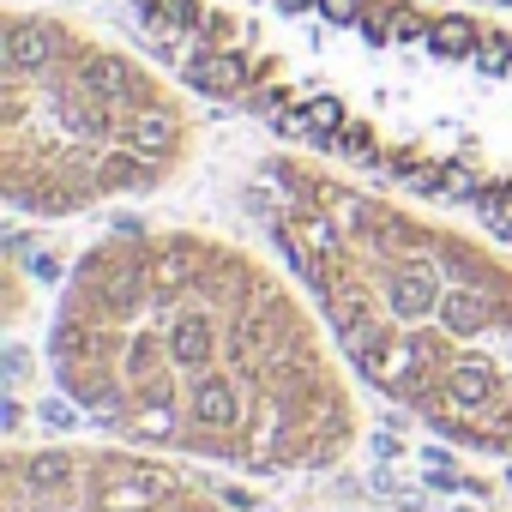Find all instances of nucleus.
Returning <instances> with one entry per match:
<instances>
[{"label": "nucleus", "instance_id": "obj_1", "mask_svg": "<svg viewBox=\"0 0 512 512\" xmlns=\"http://www.w3.org/2000/svg\"><path fill=\"white\" fill-rule=\"evenodd\" d=\"M175 139H181V133H175V115H169V109H157V103H145V109L121 127V145H127V151H139V157H151V163H157V157H169V151H175Z\"/></svg>", "mask_w": 512, "mask_h": 512}, {"label": "nucleus", "instance_id": "obj_2", "mask_svg": "<svg viewBox=\"0 0 512 512\" xmlns=\"http://www.w3.org/2000/svg\"><path fill=\"white\" fill-rule=\"evenodd\" d=\"M386 308H392L398 320L434 314V278H428V272H398V278L386 284Z\"/></svg>", "mask_w": 512, "mask_h": 512}, {"label": "nucleus", "instance_id": "obj_3", "mask_svg": "<svg viewBox=\"0 0 512 512\" xmlns=\"http://www.w3.org/2000/svg\"><path fill=\"white\" fill-rule=\"evenodd\" d=\"M284 115H296L302 121V133H314V139H326V133H344V103L332 97V91H314V97H302L296 109H284Z\"/></svg>", "mask_w": 512, "mask_h": 512}, {"label": "nucleus", "instance_id": "obj_4", "mask_svg": "<svg viewBox=\"0 0 512 512\" xmlns=\"http://www.w3.org/2000/svg\"><path fill=\"white\" fill-rule=\"evenodd\" d=\"M187 404H193V416H199L205 428H229V422H235V392H229V380H217V374H205Z\"/></svg>", "mask_w": 512, "mask_h": 512}, {"label": "nucleus", "instance_id": "obj_5", "mask_svg": "<svg viewBox=\"0 0 512 512\" xmlns=\"http://www.w3.org/2000/svg\"><path fill=\"white\" fill-rule=\"evenodd\" d=\"M440 320H446V332H458V338H464V332H476V326L488 320V308H482L470 290H452V296L440 302Z\"/></svg>", "mask_w": 512, "mask_h": 512}, {"label": "nucleus", "instance_id": "obj_6", "mask_svg": "<svg viewBox=\"0 0 512 512\" xmlns=\"http://www.w3.org/2000/svg\"><path fill=\"white\" fill-rule=\"evenodd\" d=\"M175 362H181V368H205V362H211V332H205V320H181V326H175Z\"/></svg>", "mask_w": 512, "mask_h": 512}, {"label": "nucleus", "instance_id": "obj_7", "mask_svg": "<svg viewBox=\"0 0 512 512\" xmlns=\"http://www.w3.org/2000/svg\"><path fill=\"white\" fill-rule=\"evenodd\" d=\"M488 386H494V380H488V368H482V362L452 368V404H464V410H470V404H482V398H488Z\"/></svg>", "mask_w": 512, "mask_h": 512}, {"label": "nucleus", "instance_id": "obj_8", "mask_svg": "<svg viewBox=\"0 0 512 512\" xmlns=\"http://www.w3.org/2000/svg\"><path fill=\"white\" fill-rule=\"evenodd\" d=\"M476 211H482V223H488L494 235H512V187H482Z\"/></svg>", "mask_w": 512, "mask_h": 512}, {"label": "nucleus", "instance_id": "obj_9", "mask_svg": "<svg viewBox=\"0 0 512 512\" xmlns=\"http://www.w3.org/2000/svg\"><path fill=\"white\" fill-rule=\"evenodd\" d=\"M434 187H440L446 199H482V175H470L464 163H446V169H434Z\"/></svg>", "mask_w": 512, "mask_h": 512}, {"label": "nucleus", "instance_id": "obj_10", "mask_svg": "<svg viewBox=\"0 0 512 512\" xmlns=\"http://www.w3.org/2000/svg\"><path fill=\"white\" fill-rule=\"evenodd\" d=\"M139 284H145L139 266H109V302H115V308H133V302H139Z\"/></svg>", "mask_w": 512, "mask_h": 512}, {"label": "nucleus", "instance_id": "obj_11", "mask_svg": "<svg viewBox=\"0 0 512 512\" xmlns=\"http://www.w3.org/2000/svg\"><path fill=\"white\" fill-rule=\"evenodd\" d=\"M31 482L37 488H61L67 482V458L55 452V458H31Z\"/></svg>", "mask_w": 512, "mask_h": 512}, {"label": "nucleus", "instance_id": "obj_12", "mask_svg": "<svg viewBox=\"0 0 512 512\" xmlns=\"http://www.w3.org/2000/svg\"><path fill=\"white\" fill-rule=\"evenodd\" d=\"M37 416H43L49 428H73V422H79V416H73V410L61 404V398H43V410H37Z\"/></svg>", "mask_w": 512, "mask_h": 512}, {"label": "nucleus", "instance_id": "obj_13", "mask_svg": "<svg viewBox=\"0 0 512 512\" xmlns=\"http://www.w3.org/2000/svg\"><path fill=\"white\" fill-rule=\"evenodd\" d=\"M308 247H314V253H338V241H332L326 223H308Z\"/></svg>", "mask_w": 512, "mask_h": 512}, {"label": "nucleus", "instance_id": "obj_14", "mask_svg": "<svg viewBox=\"0 0 512 512\" xmlns=\"http://www.w3.org/2000/svg\"><path fill=\"white\" fill-rule=\"evenodd\" d=\"M7 380H25V350H19V344L7 350Z\"/></svg>", "mask_w": 512, "mask_h": 512}, {"label": "nucleus", "instance_id": "obj_15", "mask_svg": "<svg viewBox=\"0 0 512 512\" xmlns=\"http://www.w3.org/2000/svg\"><path fill=\"white\" fill-rule=\"evenodd\" d=\"M31 272H37L43 284H55V278H61V266H55V260H31Z\"/></svg>", "mask_w": 512, "mask_h": 512}, {"label": "nucleus", "instance_id": "obj_16", "mask_svg": "<svg viewBox=\"0 0 512 512\" xmlns=\"http://www.w3.org/2000/svg\"><path fill=\"white\" fill-rule=\"evenodd\" d=\"M127 512H145V506H127Z\"/></svg>", "mask_w": 512, "mask_h": 512}]
</instances>
